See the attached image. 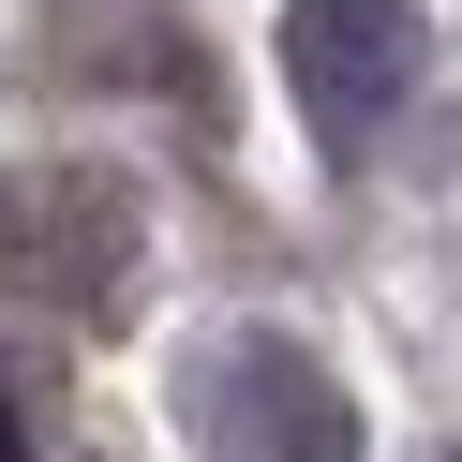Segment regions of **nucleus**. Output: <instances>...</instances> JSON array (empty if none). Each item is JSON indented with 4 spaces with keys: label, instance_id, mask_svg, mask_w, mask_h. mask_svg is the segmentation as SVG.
<instances>
[{
    "label": "nucleus",
    "instance_id": "nucleus-2",
    "mask_svg": "<svg viewBox=\"0 0 462 462\" xmlns=\"http://www.w3.org/2000/svg\"><path fill=\"white\" fill-rule=\"evenodd\" d=\"M432 75V15L418 0H283V90L328 150L402 120V90Z\"/></svg>",
    "mask_w": 462,
    "mask_h": 462
},
{
    "label": "nucleus",
    "instance_id": "nucleus-4",
    "mask_svg": "<svg viewBox=\"0 0 462 462\" xmlns=\"http://www.w3.org/2000/svg\"><path fill=\"white\" fill-rule=\"evenodd\" d=\"M0 462H31V418H15V388H0Z\"/></svg>",
    "mask_w": 462,
    "mask_h": 462
},
{
    "label": "nucleus",
    "instance_id": "nucleus-3",
    "mask_svg": "<svg viewBox=\"0 0 462 462\" xmlns=\"http://www.w3.org/2000/svg\"><path fill=\"white\" fill-rule=\"evenodd\" d=\"M224 418H239L254 462H358V418H343V388L299 343H239L224 358Z\"/></svg>",
    "mask_w": 462,
    "mask_h": 462
},
{
    "label": "nucleus",
    "instance_id": "nucleus-1",
    "mask_svg": "<svg viewBox=\"0 0 462 462\" xmlns=\"http://www.w3.org/2000/svg\"><path fill=\"white\" fill-rule=\"evenodd\" d=\"M134 269V180L120 164H0V299L90 313Z\"/></svg>",
    "mask_w": 462,
    "mask_h": 462
}]
</instances>
